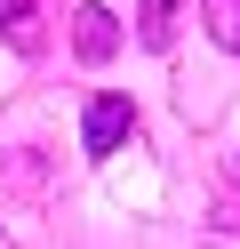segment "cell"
I'll use <instances>...</instances> for the list:
<instances>
[{
  "mask_svg": "<svg viewBox=\"0 0 240 249\" xmlns=\"http://www.w3.org/2000/svg\"><path fill=\"white\" fill-rule=\"evenodd\" d=\"M128 137H136V105L128 97H88V113H80V153H120Z\"/></svg>",
  "mask_w": 240,
  "mask_h": 249,
  "instance_id": "obj_1",
  "label": "cell"
},
{
  "mask_svg": "<svg viewBox=\"0 0 240 249\" xmlns=\"http://www.w3.org/2000/svg\"><path fill=\"white\" fill-rule=\"evenodd\" d=\"M72 56L80 65H112V56H120V17H112V8H72Z\"/></svg>",
  "mask_w": 240,
  "mask_h": 249,
  "instance_id": "obj_2",
  "label": "cell"
},
{
  "mask_svg": "<svg viewBox=\"0 0 240 249\" xmlns=\"http://www.w3.org/2000/svg\"><path fill=\"white\" fill-rule=\"evenodd\" d=\"M136 40H144V49H168V40H176V0H144V8H136Z\"/></svg>",
  "mask_w": 240,
  "mask_h": 249,
  "instance_id": "obj_3",
  "label": "cell"
},
{
  "mask_svg": "<svg viewBox=\"0 0 240 249\" xmlns=\"http://www.w3.org/2000/svg\"><path fill=\"white\" fill-rule=\"evenodd\" d=\"M200 17H208V40L224 56H240V0H200Z\"/></svg>",
  "mask_w": 240,
  "mask_h": 249,
  "instance_id": "obj_4",
  "label": "cell"
},
{
  "mask_svg": "<svg viewBox=\"0 0 240 249\" xmlns=\"http://www.w3.org/2000/svg\"><path fill=\"white\" fill-rule=\"evenodd\" d=\"M8 49H40V17H32V0H8Z\"/></svg>",
  "mask_w": 240,
  "mask_h": 249,
  "instance_id": "obj_5",
  "label": "cell"
},
{
  "mask_svg": "<svg viewBox=\"0 0 240 249\" xmlns=\"http://www.w3.org/2000/svg\"><path fill=\"white\" fill-rule=\"evenodd\" d=\"M224 177H232V185H240V153H232V161H224Z\"/></svg>",
  "mask_w": 240,
  "mask_h": 249,
  "instance_id": "obj_6",
  "label": "cell"
}]
</instances>
